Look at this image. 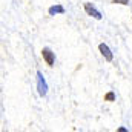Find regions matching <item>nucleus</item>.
Returning a JSON list of instances; mask_svg holds the SVG:
<instances>
[{
    "instance_id": "obj_1",
    "label": "nucleus",
    "mask_w": 132,
    "mask_h": 132,
    "mask_svg": "<svg viewBox=\"0 0 132 132\" xmlns=\"http://www.w3.org/2000/svg\"><path fill=\"white\" fill-rule=\"evenodd\" d=\"M37 88H38V94H40L42 97L46 95V92H48V85H46V81H45L42 72H37Z\"/></svg>"
},
{
    "instance_id": "obj_2",
    "label": "nucleus",
    "mask_w": 132,
    "mask_h": 132,
    "mask_svg": "<svg viewBox=\"0 0 132 132\" xmlns=\"http://www.w3.org/2000/svg\"><path fill=\"white\" fill-rule=\"evenodd\" d=\"M42 55H43V59L46 60V63H48V65L54 66V63H55V55H54V52H52L49 48H43Z\"/></svg>"
},
{
    "instance_id": "obj_3",
    "label": "nucleus",
    "mask_w": 132,
    "mask_h": 132,
    "mask_svg": "<svg viewBox=\"0 0 132 132\" xmlns=\"http://www.w3.org/2000/svg\"><path fill=\"white\" fill-rule=\"evenodd\" d=\"M85 9H86V12L91 15V17H94V19H97V20H100L101 19V14H100L98 11L91 5V3H85Z\"/></svg>"
},
{
    "instance_id": "obj_4",
    "label": "nucleus",
    "mask_w": 132,
    "mask_h": 132,
    "mask_svg": "<svg viewBox=\"0 0 132 132\" xmlns=\"http://www.w3.org/2000/svg\"><path fill=\"white\" fill-rule=\"evenodd\" d=\"M98 49H100V52L104 55V59L108 60V62H111L112 60V52H111V49H109V46L108 45H104V43H100V46H98Z\"/></svg>"
},
{
    "instance_id": "obj_5",
    "label": "nucleus",
    "mask_w": 132,
    "mask_h": 132,
    "mask_svg": "<svg viewBox=\"0 0 132 132\" xmlns=\"http://www.w3.org/2000/svg\"><path fill=\"white\" fill-rule=\"evenodd\" d=\"M65 12V8L62 5H55V6H51L49 8V14L51 15H55V14H63Z\"/></svg>"
},
{
    "instance_id": "obj_6",
    "label": "nucleus",
    "mask_w": 132,
    "mask_h": 132,
    "mask_svg": "<svg viewBox=\"0 0 132 132\" xmlns=\"http://www.w3.org/2000/svg\"><path fill=\"white\" fill-rule=\"evenodd\" d=\"M104 100H106V101H114V100H115V94H114V92H108V94L104 95Z\"/></svg>"
},
{
    "instance_id": "obj_7",
    "label": "nucleus",
    "mask_w": 132,
    "mask_h": 132,
    "mask_svg": "<svg viewBox=\"0 0 132 132\" xmlns=\"http://www.w3.org/2000/svg\"><path fill=\"white\" fill-rule=\"evenodd\" d=\"M112 3H118V5H129V0H112Z\"/></svg>"
}]
</instances>
